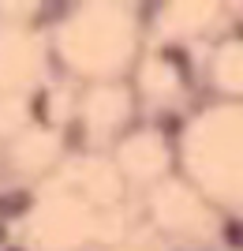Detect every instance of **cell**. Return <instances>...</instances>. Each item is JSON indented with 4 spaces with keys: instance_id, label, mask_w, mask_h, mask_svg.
Here are the masks:
<instances>
[{
    "instance_id": "obj_1",
    "label": "cell",
    "mask_w": 243,
    "mask_h": 251,
    "mask_svg": "<svg viewBox=\"0 0 243 251\" xmlns=\"http://www.w3.org/2000/svg\"><path fill=\"white\" fill-rule=\"evenodd\" d=\"M26 195H22V191H15V195H4V199H0V214H22V210H26Z\"/></svg>"
},
{
    "instance_id": "obj_2",
    "label": "cell",
    "mask_w": 243,
    "mask_h": 251,
    "mask_svg": "<svg viewBox=\"0 0 243 251\" xmlns=\"http://www.w3.org/2000/svg\"><path fill=\"white\" fill-rule=\"evenodd\" d=\"M224 236H228L232 248H243V221H228V225H224Z\"/></svg>"
},
{
    "instance_id": "obj_3",
    "label": "cell",
    "mask_w": 243,
    "mask_h": 251,
    "mask_svg": "<svg viewBox=\"0 0 243 251\" xmlns=\"http://www.w3.org/2000/svg\"><path fill=\"white\" fill-rule=\"evenodd\" d=\"M165 56H169V64H172V68H176V72H183V75L191 72V64H187V56H183L180 49H165Z\"/></svg>"
},
{
    "instance_id": "obj_4",
    "label": "cell",
    "mask_w": 243,
    "mask_h": 251,
    "mask_svg": "<svg viewBox=\"0 0 243 251\" xmlns=\"http://www.w3.org/2000/svg\"><path fill=\"white\" fill-rule=\"evenodd\" d=\"M240 38H243V23H240Z\"/></svg>"
}]
</instances>
